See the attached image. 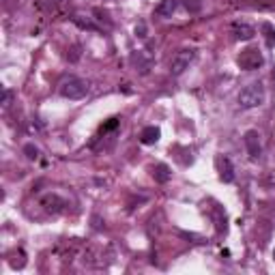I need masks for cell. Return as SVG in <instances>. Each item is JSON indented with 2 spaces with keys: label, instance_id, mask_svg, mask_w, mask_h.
<instances>
[{
  "label": "cell",
  "instance_id": "6da1fadb",
  "mask_svg": "<svg viewBox=\"0 0 275 275\" xmlns=\"http://www.w3.org/2000/svg\"><path fill=\"white\" fill-rule=\"evenodd\" d=\"M264 97H267V93H264L262 82H252L239 93V106L245 108V110L258 108V106L264 104Z\"/></svg>",
  "mask_w": 275,
  "mask_h": 275
},
{
  "label": "cell",
  "instance_id": "7a4b0ae2",
  "mask_svg": "<svg viewBox=\"0 0 275 275\" xmlns=\"http://www.w3.org/2000/svg\"><path fill=\"white\" fill-rule=\"evenodd\" d=\"M60 95H63L65 99H82L86 97L88 93V82L82 78H78V76H69L65 78L63 82H60Z\"/></svg>",
  "mask_w": 275,
  "mask_h": 275
},
{
  "label": "cell",
  "instance_id": "3957f363",
  "mask_svg": "<svg viewBox=\"0 0 275 275\" xmlns=\"http://www.w3.org/2000/svg\"><path fill=\"white\" fill-rule=\"evenodd\" d=\"M237 63H239L241 69H245V71H256V69H260L264 65V56L260 54L258 47H247V49H243V52L239 54Z\"/></svg>",
  "mask_w": 275,
  "mask_h": 275
},
{
  "label": "cell",
  "instance_id": "277c9868",
  "mask_svg": "<svg viewBox=\"0 0 275 275\" xmlns=\"http://www.w3.org/2000/svg\"><path fill=\"white\" fill-rule=\"evenodd\" d=\"M196 60V49H181V52L174 54V58H172L170 63V71L172 76H181L185 73V71L189 69V65Z\"/></svg>",
  "mask_w": 275,
  "mask_h": 275
},
{
  "label": "cell",
  "instance_id": "5b68a950",
  "mask_svg": "<svg viewBox=\"0 0 275 275\" xmlns=\"http://www.w3.org/2000/svg\"><path fill=\"white\" fill-rule=\"evenodd\" d=\"M243 142H245V146H247V153H249V157L252 159H260L262 155V146H260V136H258V131H245V138H243Z\"/></svg>",
  "mask_w": 275,
  "mask_h": 275
},
{
  "label": "cell",
  "instance_id": "8992f818",
  "mask_svg": "<svg viewBox=\"0 0 275 275\" xmlns=\"http://www.w3.org/2000/svg\"><path fill=\"white\" fill-rule=\"evenodd\" d=\"M232 35L237 41H249V39H254V35H256V30H254V26L247 24V22H234L232 24Z\"/></svg>",
  "mask_w": 275,
  "mask_h": 275
},
{
  "label": "cell",
  "instance_id": "52a82bcc",
  "mask_svg": "<svg viewBox=\"0 0 275 275\" xmlns=\"http://www.w3.org/2000/svg\"><path fill=\"white\" fill-rule=\"evenodd\" d=\"M159 138H161V129L155 127V125L144 127V129H142V134H140V142H142V144H146V146L157 144Z\"/></svg>",
  "mask_w": 275,
  "mask_h": 275
},
{
  "label": "cell",
  "instance_id": "ba28073f",
  "mask_svg": "<svg viewBox=\"0 0 275 275\" xmlns=\"http://www.w3.org/2000/svg\"><path fill=\"white\" fill-rule=\"evenodd\" d=\"M219 177L223 183H232L234 181V166H232V161L228 157H219Z\"/></svg>",
  "mask_w": 275,
  "mask_h": 275
},
{
  "label": "cell",
  "instance_id": "9c48e42d",
  "mask_svg": "<svg viewBox=\"0 0 275 275\" xmlns=\"http://www.w3.org/2000/svg\"><path fill=\"white\" fill-rule=\"evenodd\" d=\"M177 7H179V0H161L155 7V13L159 17H172V13L177 11Z\"/></svg>",
  "mask_w": 275,
  "mask_h": 275
},
{
  "label": "cell",
  "instance_id": "30bf717a",
  "mask_svg": "<svg viewBox=\"0 0 275 275\" xmlns=\"http://www.w3.org/2000/svg\"><path fill=\"white\" fill-rule=\"evenodd\" d=\"M153 179H155L157 183H168L172 179V170L166 164H157L155 168H153Z\"/></svg>",
  "mask_w": 275,
  "mask_h": 275
},
{
  "label": "cell",
  "instance_id": "8fae6325",
  "mask_svg": "<svg viewBox=\"0 0 275 275\" xmlns=\"http://www.w3.org/2000/svg\"><path fill=\"white\" fill-rule=\"evenodd\" d=\"M260 30H262V35H264V41H267V45L273 47V45H275V28H273V24L264 22V24L260 26Z\"/></svg>",
  "mask_w": 275,
  "mask_h": 275
},
{
  "label": "cell",
  "instance_id": "7c38bea8",
  "mask_svg": "<svg viewBox=\"0 0 275 275\" xmlns=\"http://www.w3.org/2000/svg\"><path fill=\"white\" fill-rule=\"evenodd\" d=\"M183 5H185V9L189 13H198L200 9H202V3L200 0H183Z\"/></svg>",
  "mask_w": 275,
  "mask_h": 275
},
{
  "label": "cell",
  "instance_id": "4fadbf2b",
  "mask_svg": "<svg viewBox=\"0 0 275 275\" xmlns=\"http://www.w3.org/2000/svg\"><path fill=\"white\" fill-rule=\"evenodd\" d=\"M24 151L28 153V159H37V157H39V148H37V146H33V144H26V146H24Z\"/></svg>",
  "mask_w": 275,
  "mask_h": 275
},
{
  "label": "cell",
  "instance_id": "5bb4252c",
  "mask_svg": "<svg viewBox=\"0 0 275 275\" xmlns=\"http://www.w3.org/2000/svg\"><path fill=\"white\" fill-rule=\"evenodd\" d=\"M9 104H11V90H9V88H3V106L9 108Z\"/></svg>",
  "mask_w": 275,
  "mask_h": 275
},
{
  "label": "cell",
  "instance_id": "9a60e30c",
  "mask_svg": "<svg viewBox=\"0 0 275 275\" xmlns=\"http://www.w3.org/2000/svg\"><path fill=\"white\" fill-rule=\"evenodd\" d=\"M136 35H138V37H142V39L146 37V24H144V22H140V24L136 26Z\"/></svg>",
  "mask_w": 275,
  "mask_h": 275
},
{
  "label": "cell",
  "instance_id": "2e32d148",
  "mask_svg": "<svg viewBox=\"0 0 275 275\" xmlns=\"http://www.w3.org/2000/svg\"><path fill=\"white\" fill-rule=\"evenodd\" d=\"M118 125V118H110V123L108 125H104V131H110V129H114Z\"/></svg>",
  "mask_w": 275,
  "mask_h": 275
},
{
  "label": "cell",
  "instance_id": "e0dca14e",
  "mask_svg": "<svg viewBox=\"0 0 275 275\" xmlns=\"http://www.w3.org/2000/svg\"><path fill=\"white\" fill-rule=\"evenodd\" d=\"M273 80H275V69H273Z\"/></svg>",
  "mask_w": 275,
  "mask_h": 275
},
{
  "label": "cell",
  "instance_id": "ac0fdd59",
  "mask_svg": "<svg viewBox=\"0 0 275 275\" xmlns=\"http://www.w3.org/2000/svg\"><path fill=\"white\" fill-rule=\"evenodd\" d=\"M273 260H275V249H273Z\"/></svg>",
  "mask_w": 275,
  "mask_h": 275
}]
</instances>
